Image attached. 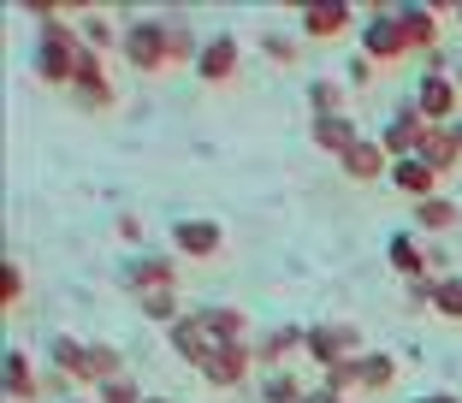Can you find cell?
I'll use <instances>...</instances> for the list:
<instances>
[{
    "mask_svg": "<svg viewBox=\"0 0 462 403\" xmlns=\"http://www.w3.org/2000/svg\"><path fill=\"white\" fill-rule=\"evenodd\" d=\"M166 338H172V350L184 362H196V374H202L226 350L249 344V314L244 309H202V314H184L178 326H166Z\"/></svg>",
    "mask_w": 462,
    "mask_h": 403,
    "instance_id": "obj_1",
    "label": "cell"
},
{
    "mask_svg": "<svg viewBox=\"0 0 462 403\" xmlns=\"http://www.w3.org/2000/svg\"><path fill=\"white\" fill-rule=\"evenodd\" d=\"M119 54H125V66L143 71V78H161V71H172V42H166V18H143V24H125Z\"/></svg>",
    "mask_w": 462,
    "mask_h": 403,
    "instance_id": "obj_2",
    "label": "cell"
},
{
    "mask_svg": "<svg viewBox=\"0 0 462 403\" xmlns=\"http://www.w3.org/2000/svg\"><path fill=\"white\" fill-rule=\"evenodd\" d=\"M237 71H244V42L231 36V30L208 36L202 54H196V78H202L208 89H231V83H237Z\"/></svg>",
    "mask_w": 462,
    "mask_h": 403,
    "instance_id": "obj_3",
    "label": "cell"
},
{
    "mask_svg": "<svg viewBox=\"0 0 462 403\" xmlns=\"http://www.w3.org/2000/svg\"><path fill=\"white\" fill-rule=\"evenodd\" d=\"M309 362H320V374L338 362H356V356H367L362 350V333H356L350 321H327V326H309Z\"/></svg>",
    "mask_w": 462,
    "mask_h": 403,
    "instance_id": "obj_4",
    "label": "cell"
},
{
    "mask_svg": "<svg viewBox=\"0 0 462 403\" xmlns=\"http://www.w3.org/2000/svg\"><path fill=\"white\" fill-rule=\"evenodd\" d=\"M415 48H409L403 24H397V6H385V13H367L362 24V60H380V66H397V60H409Z\"/></svg>",
    "mask_w": 462,
    "mask_h": 403,
    "instance_id": "obj_5",
    "label": "cell"
},
{
    "mask_svg": "<svg viewBox=\"0 0 462 403\" xmlns=\"http://www.w3.org/2000/svg\"><path fill=\"white\" fill-rule=\"evenodd\" d=\"M66 95L78 101L83 113H113V108H119V89H113V78H107V66H101V54H96V48H83L78 83H71Z\"/></svg>",
    "mask_w": 462,
    "mask_h": 403,
    "instance_id": "obj_6",
    "label": "cell"
},
{
    "mask_svg": "<svg viewBox=\"0 0 462 403\" xmlns=\"http://www.w3.org/2000/svg\"><path fill=\"white\" fill-rule=\"evenodd\" d=\"M172 243H178V256L214 261L219 249H226V226H219V220H178V226H172Z\"/></svg>",
    "mask_w": 462,
    "mask_h": 403,
    "instance_id": "obj_7",
    "label": "cell"
},
{
    "mask_svg": "<svg viewBox=\"0 0 462 403\" xmlns=\"http://www.w3.org/2000/svg\"><path fill=\"white\" fill-rule=\"evenodd\" d=\"M457 108H462V89L457 78H421V95H415V113L427 125H457Z\"/></svg>",
    "mask_w": 462,
    "mask_h": 403,
    "instance_id": "obj_8",
    "label": "cell"
},
{
    "mask_svg": "<svg viewBox=\"0 0 462 403\" xmlns=\"http://www.w3.org/2000/svg\"><path fill=\"white\" fill-rule=\"evenodd\" d=\"M344 178H356V184H374V178H392V155H385L380 136H362V143L344 155Z\"/></svg>",
    "mask_w": 462,
    "mask_h": 403,
    "instance_id": "obj_9",
    "label": "cell"
},
{
    "mask_svg": "<svg viewBox=\"0 0 462 403\" xmlns=\"http://www.w3.org/2000/svg\"><path fill=\"white\" fill-rule=\"evenodd\" d=\"M445 18H450V6H397V24H403L409 48H433L445 36Z\"/></svg>",
    "mask_w": 462,
    "mask_h": 403,
    "instance_id": "obj_10",
    "label": "cell"
},
{
    "mask_svg": "<svg viewBox=\"0 0 462 403\" xmlns=\"http://www.w3.org/2000/svg\"><path fill=\"white\" fill-rule=\"evenodd\" d=\"M392 386H397V356H385V350L356 356V398H380Z\"/></svg>",
    "mask_w": 462,
    "mask_h": 403,
    "instance_id": "obj_11",
    "label": "cell"
},
{
    "mask_svg": "<svg viewBox=\"0 0 462 403\" xmlns=\"http://www.w3.org/2000/svg\"><path fill=\"white\" fill-rule=\"evenodd\" d=\"M415 161H427L439 178H445V173H457V166H462V143L450 136V125H427L421 148H415Z\"/></svg>",
    "mask_w": 462,
    "mask_h": 403,
    "instance_id": "obj_12",
    "label": "cell"
},
{
    "mask_svg": "<svg viewBox=\"0 0 462 403\" xmlns=\"http://www.w3.org/2000/svg\"><path fill=\"white\" fill-rule=\"evenodd\" d=\"M392 184L403 190V196H415V202H427V196H445V178H439L427 161H415V155H409V161H392Z\"/></svg>",
    "mask_w": 462,
    "mask_h": 403,
    "instance_id": "obj_13",
    "label": "cell"
},
{
    "mask_svg": "<svg viewBox=\"0 0 462 403\" xmlns=\"http://www.w3.org/2000/svg\"><path fill=\"white\" fill-rule=\"evenodd\" d=\"M302 36H314V42H338L344 30L356 24V6H302Z\"/></svg>",
    "mask_w": 462,
    "mask_h": 403,
    "instance_id": "obj_14",
    "label": "cell"
},
{
    "mask_svg": "<svg viewBox=\"0 0 462 403\" xmlns=\"http://www.w3.org/2000/svg\"><path fill=\"white\" fill-rule=\"evenodd\" d=\"M457 220H462V202L457 196L415 202V231H421V238H445V231H457Z\"/></svg>",
    "mask_w": 462,
    "mask_h": 403,
    "instance_id": "obj_15",
    "label": "cell"
},
{
    "mask_svg": "<svg viewBox=\"0 0 462 403\" xmlns=\"http://www.w3.org/2000/svg\"><path fill=\"white\" fill-rule=\"evenodd\" d=\"M249 368H261V362H255V344L226 350L219 362H208V368H202V380H208L214 391H231V386H244V380H249Z\"/></svg>",
    "mask_w": 462,
    "mask_h": 403,
    "instance_id": "obj_16",
    "label": "cell"
},
{
    "mask_svg": "<svg viewBox=\"0 0 462 403\" xmlns=\"http://www.w3.org/2000/svg\"><path fill=\"white\" fill-rule=\"evenodd\" d=\"M309 136H314V148H327V155H350L356 143H362V131H356L344 113H327V119H309Z\"/></svg>",
    "mask_w": 462,
    "mask_h": 403,
    "instance_id": "obj_17",
    "label": "cell"
},
{
    "mask_svg": "<svg viewBox=\"0 0 462 403\" xmlns=\"http://www.w3.org/2000/svg\"><path fill=\"white\" fill-rule=\"evenodd\" d=\"M302 344H309V333H302V326H273V333L255 338V362L273 374V368H285V356H291V350H302Z\"/></svg>",
    "mask_w": 462,
    "mask_h": 403,
    "instance_id": "obj_18",
    "label": "cell"
},
{
    "mask_svg": "<svg viewBox=\"0 0 462 403\" xmlns=\"http://www.w3.org/2000/svg\"><path fill=\"white\" fill-rule=\"evenodd\" d=\"M385 256H392V273H403L409 285H415V279H433V273H427V249H421V238H415V231H397V238L385 243Z\"/></svg>",
    "mask_w": 462,
    "mask_h": 403,
    "instance_id": "obj_19",
    "label": "cell"
},
{
    "mask_svg": "<svg viewBox=\"0 0 462 403\" xmlns=\"http://www.w3.org/2000/svg\"><path fill=\"white\" fill-rule=\"evenodd\" d=\"M36 362H30L24 350H13V356H6V398L13 403H36ZM42 398H48V391H42Z\"/></svg>",
    "mask_w": 462,
    "mask_h": 403,
    "instance_id": "obj_20",
    "label": "cell"
},
{
    "mask_svg": "<svg viewBox=\"0 0 462 403\" xmlns=\"http://www.w3.org/2000/svg\"><path fill=\"white\" fill-rule=\"evenodd\" d=\"M172 285H178V267L166 256H143L131 267V291H172Z\"/></svg>",
    "mask_w": 462,
    "mask_h": 403,
    "instance_id": "obj_21",
    "label": "cell"
},
{
    "mask_svg": "<svg viewBox=\"0 0 462 403\" xmlns=\"http://www.w3.org/2000/svg\"><path fill=\"white\" fill-rule=\"evenodd\" d=\"M427 309L439 314V321H462V273H439L433 279V303Z\"/></svg>",
    "mask_w": 462,
    "mask_h": 403,
    "instance_id": "obj_22",
    "label": "cell"
},
{
    "mask_svg": "<svg viewBox=\"0 0 462 403\" xmlns=\"http://www.w3.org/2000/svg\"><path fill=\"white\" fill-rule=\"evenodd\" d=\"M78 36H83V48L107 54L113 42H125V30H113V18H107V13H83V18H78Z\"/></svg>",
    "mask_w": 462,
    "mask_h": 403,
    "instance_id": "obj_23",
    "label": "cell"
},
{
    "mask_svg": "<svg viewBox=\"0 0 462 403\" xmlns=\"http://www.w3.org/2000/svg\"><path fill=\"white\" fill-rule=\"evenodd\" d=\"M136 309L149 314V321H161V326L184 321V309H178V285H172V291H136Z\"/></svg>",
    "mask_w": 462,
    "mask_h": 403,
    "instance_id": "obj_24",
    "label": "cell"
},
{
    "mask_svg": "<svg viewBox=\"0 0 462 403\" xmlns=\"http://www.w3.org/2000/svg\"><path fill=\"white\" fill-rule=\"evenodd\" d=\"M261 398L267 403H302L309 391H302V380L291 368H273V374H261Z\"/></svg>",
    "mask_w": 462,
    "mask_h": 403,
    "instance_id": "obj_25",
    "label": "cell"
},
{
    "mask_svg": "<svg viewBox=\"0 0 462 403\" xmlns=\"http://www.w3.org/2000/svg\"><path fill=\"white\" fill-rule=\"evenodd\" d=\"M309 108H314V119L344 113V89H338V83H327V78H314V83H309Z\"/></svg>",
    "mask_w": 462,
    "mask_h": 403,
    "instance_id": "obj_26",
    "label": "cell"
},
{
    "mask_svg": "<svg viewBox=\"0 0 462 403\" xmlns=\"http://www.w3.org/2000/svg\"><path fill=\"white\" fill-rule=\"evenodd\" d=\"M261 48H267V60H273V66H297V42H291V36H279V30H267V36H261Z\"/></svg>",
    "mask_w": 462,
    "mask_h": 403,
    "instance_id": "obj_27",
    "label": "cell"
},
{
    "mask_svg": "<svg viewBox=\"0 0 462 403\" xmlns=\"http://www.w3.org/2000/svg\"><path fill=\"white\" fill-rule=\"evenodd\" d=\"M18 303H24V267H6V309H18Z\"/></svg>",
    "mask_w": 462,
    "mask_h": 403,
    "instance_id": "obj_28",
    "label": "cell"
},
{
    "mask_svg": "<svg viewBox=\"0 0 462 403\" xmlns=\"http://www.w3.org/2000/svg\"><path fill=\"white\" fill-rule=\"evenodd\" d=\"M374 78V60H350V83H367Z\"/></svg>",
    "mask_w": 462,
    "mask_h": 403,
    "instance_id": "obj_29",
    "label": "cell"
},
{
    "mask_svg": "<svg viewBox=\"0 0 462 403\" xmlns=\"http://www.w3.org/2000/svg\"><path fill=\"white\" fill-rule=\"evenodd\" d=\"M415 403H462L457 391H427V398H415Z\"/></svg>",
    "mask_w": 462,
    "mask_h": 403,
    "instance_id": "obj_30",
    "label": "cell"
},
{
    "mask_svg": "<svg viewBox=\"0 0 462 403\" xmlns=\"http://www.w3.org/2000/svg\"><path fill=\"white\" fill-rule=\"evenodd\" d=\"M450 136H457V143H462V119H457V125H450Z\"/></svg>",
    "mask_w": 462,
    "mask_h": 403,
    "instance_id": "obj_31",
    "label": "cell"
},
{
    "mask_svg": "<svg viewBox=\"0 0 462 403\" xmlns=\"http://www.w3.org/2000/svg\"><path fill=\"white\" fill-rule=\"evenodd\" d=\"M450 18H457V24H462V6H450Z\"/></svg>",
    "mask_w": 462,
    "mask_h": 403,
    "instance_id": "obj_32",
    "label": "cell"
},
{
    "mask_svg": "<svg viewBox=\"0 0 462 403\" xmlns=\"http://www.w3.org/2000/svg\"><path fill=\"white\" fill-rule=\"evenodd\" d=\"M450 78H457V89H462V66H457V71H450Z\"/></svg>",
    "mask_w": 462,
    "mask_h": 403,
    "instance_id": "obj_33",
    "label": "cell"
},
{
    "mask_svg": "<svg viewBox=\"0 0 462 403\" xmlns=\"http://www.w3.org/2000/svg\"><path fill=\"white\" fill-rule=\"evenodd\" d=\"M143 403H166V398H143Z\"/></svg>",
    "mask_w": 462,
    "mask_h": 403,
    "instance_id": "obj_34",
    "label": "cell"
},
{
    "mask_svg": "<svg viewBox=\"0 0 462 403\" xmlns=\"http://www.w3.org/2000/svg\"><path fill=\"white\" fill-rule=\"evenodd\" d=\"M71 403H83V398H71Z\"/></svg>",
    "mask_w": 462,
    "mask_h": 403,
    "instance_id": "obj_35",
    "label": "cell"
}]
</instances>
